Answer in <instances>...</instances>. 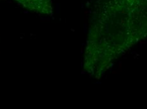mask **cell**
Returning <instances> with one entry per match:
<instances>
[{
	"label": "cell",
	"mask_w": 147,
	"mask_h": 109,
	"mask_svg": "<svg viewBox=\"0 0 147 109\" xmlns=\"http://www.w3.org/2000/svg\"><path fill=\"white\" fill-rule=\"evenodd\" d=\"M26 8L34 13L50 15L52 11L51 0H15Z\"/></svg>",
	"instance_id": "6da1fadb"
}]
</instances>
